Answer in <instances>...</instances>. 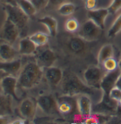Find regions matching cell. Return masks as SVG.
Masks as SVG:
<instances>
[{
  "label": "cell",
  "mask_w": 121,
  "mask_h": 124,
  "mask_svg": "<svg viewBox=\"0 0 121 124\" xmlns=\"http://www.w3.org/2000/svg\"><path fill=\"white\" fill-rule=\"evenodd\" d=\"M4 8L6 13V18L16 24L20 30L26 27L29 17L17 4H5Z\"/></svg>",
  "instance_id": "3"
},
{
  "label": "cell",
  "mask_w": 121,
  "mask_h": 124,
  "mask_svg": "<svg viewBox=\"0 0 121 124\" xmlns=\"http://www.w3.org/2000/svg\"><path fill=\"white\" fill-rule=\"evenodd\" d=\"M0 1L4 4H17L16 0H0Z\"/></svg>",
  "instance_id": "36"
},
{
  "label": "cell",
  "mask_w": 121,
  "mask_h": 124,
  "mask_svg": "<svg viewBox=\"0 0 121 124\" xmlns=\"http://www.w3.org/2000/svg\"><path fill=\"white\" fill-rule=\"evenodd\" d=\"M118 105H119L120 106H121V100L119 101V102H118Z\"/></svg>",
  "instance_id": "41"
},
{
  "label": "cell",
  "mask_w": 121,
  "mask_h": 124,
  "mask_svg": "<svg viewBox=\"0 0 121 124\" xmlns=\"http://www.w3.org/2000/svg\"><path fill=\"white\" fill-rule=\"evenodd\" d=\"M121 30V14L116 18L113 24L109 29L108 32V37L109 38L113 37L116 35Z\"/></svg>",
  "instance_id": "27"
},
{
  "label": "cell",
  "mask_w": 121,
  "mask_h": 124,
  "mask_svg": "<svg viewBox=\"0 0 121 124\" xmlns=\"http://www.w3.org/2000/svg\"><path fill=\"white\" fill-rule=\"evenodd\" d=\"M57 103L58 111L63 116H71L78 110L77 99L74 96L64 95L57 100Z\"/></svg>",
  "instance_id": "7"
},
{
  "label": "cell",
  "mask_w": 121,
  "mask_h": 124,
  "mask_svg": "<svg viewBox=\"0 0 121 124\" xmlns=\"http://www.w3.org/2000/svg\"><path fill=\"white\" fill-rule=\"evenodd\" d=\"M121 75V70L119 68L115 70L108 72L107 74H105L101 83V89L103 90L104 94L109 95L110 90L115 87L117 80Z\"/></svg>",
  "instance_id": "11"
},
{
  "label": "cell",
  "mask_w": 121,
  "mask_h": 124,
  "mask_svg": "<svg viewBox=\"0 0 121 124\" xmlns=\"http://www.w3.org/2000/svg\"><path fill=\"white\" fill-rule=\"evenodd\" d=\"M43 70L46 80L51 86H57L61 83L64 77V72L60 68L51 66Z\"/></svg>",
  "instance_id": "12"
},
{
  "label": "cell",
  "mask_w": 121,
  "mask_h": 124,
  "mask_svg": "<svg viewBox=\"0 0 121 124\" xmlns=\"http://www.w3.org/2000/svg\"><path fill=\"white\" fill-rule=\"evenodd\" d=\"M121 9V0H113L110 6L108 7L109 14H115Z\"/></svg>",
  "instance_id": "30"
},
{
  "label": "cell",
  "mask_w": 121,
  "mask_h": 124,
  "mask_svg": "<svg viewBox=\"0 0 121 124\" xmlns=\"http://www.w3.org/2000/svg\"><path fill=\"white\" fill-rule=\"evenodd\" d=\"M104 75L103 70L98 66L88 68L83 74L86 83L93 88H101V83Z\"/></svg>",
  "instance_id": "5"
},
{
  "label": "cell",
  "mask_w": 121,
  "mask_h": 124,
  "mask_svg": "<svg viewBox=\"0 0 121 124\" xmlns=\"http://www.w3.org/2000/svg\"><path fill=\"white\" fill-rule=\"evenodd\" d=\"M69 0H49L48 7L50 9H58L63 4L68 2Z\"/></svg>",
  "instance_id": "32"
},
{
  "label": "cell",
  "mask_w": 121,
  "mask_h": 124,
  "mask_svg": "<svg viewBox=\"0 0 121 124\" xmlns=\"http://www.w3.org/2000/svg\"><path fill=\"white\" fill-rule=\"evenodd\" d=\"M12 97L0 93V116H6L12 114Z\"/></svg>",
  "instance_id": "19"
},
{
  "label": "cell",
  "mask_w": 121,
  "mask_h": 124,
  "mask_svg": "<svg viewBox=\"0 0 121 124\" xmlns=\"http://www.w3.org/2000/svg\"><path fill=\"white\" fill-rule=\"evenodd\" d=\"M19 32L17 26L6 18L0 32V38L12 45L17 39Z\"/></svg>",
  "instance_id": "8"
},
{
  "label": "cell",
  "mask_w": 121,
  "mask_h": 124,
  "mask_svg": "<svg viewBox=\"0 0 121 124\" xmlns=\"http://www.w3.org/2000/svg\"><path fill=\"white\" fill-rule=\"evenodd\" d=\"M109 96L113 100L117 101L118 103L121 100V90L116 86L112 89L109 93Z\"/></svg>",
  "instance_id": "31"
},
{
  "label": "cell",
  "mask_w": 121,
  "mask_h": 124,
  "mask_svg": "<svg viewBox=\"0 0 121 124\" xmlns=\"http://www.w3.org/2000/svg\"><path fill=\"white\" fill-rule=\"evenodd\" d=\"M61 88L63 95L74 97L81 94L90 95L93 93L91 87L84 83L76 75L71 72H64Z\"/></svg>",
  "instance_id": "1"
},
{
  "label": "cell",
  "mask_w": 121,
  "mask_h": 124,
  "mask_svg": "<svg viewBox=\"0 0 121 124\" xmlns=\"http://www.w3.org/2000/svg\"><path fill=\"white\" fill-rule=\"evenodd\" d=\"M102 28L91 19L85 22L79 29L78 35L85 41L91 42L99 39L101 35Z\"/></svg>",
  "instance_id": "4"
},
{
  "label": "cell",
  "mask_w": 121,
  "mask_h": 124,
  "mask_svg": "<svg viewBox=\"0 0 121 124\" xmlns=\"http://www.w3.org/2000/svg\"><path fill=\"white\" fill-rule=\"evenodd\" d=\"M99 123L100 121H98V118L95 116H91V115L88 117H86V119L83 121V124H96Z\"/></svg>",
  "instance_id": "34"
},
{
  "label": "cell",
  "mask_w": 121,
  "mask_h": 124,
  "mask_svg": "<svg viewBox=\"0 0 121 124\" xmlns=\"http://www.w3.org/2000/svg\"><path fill=\"white\" fill-rule=\"evenodd\" d=\"M43 76L44 70L36 62H28L18 75V86L24 89L33 88L39 84Z\"/></svg>",
  "instance_id": "2"
},
{
  "label": "cell",
  "mask_w": 121,
  "mask_h": 124,
  "mask_svg": "<svg viewBox=\"0 0 121 124\" xmlns=\"http://www.w3.org/2000/svg\"><path fill=\"white\" fill-rule=\"evenodd\" d=\"M65 30L70 33L76 32L80 29V24L77 19L71 17L68 19L65 22Z\"/></svg>",
  "instance_id": "26"
},
{
  "label": "cell",
  "mask_w": 121,
  "mask_h": 124,
  "mask_svg": "<svg viewBox=\"0 0 121 124\" xmlns=\"http://www.w3.org/2000/svg\"><path fill=\"white\" fill-rule=\"evenodd\" d=\"M37 11L42 10L48 7L49 0H30Z\"/></svg>",
  "instance_id": "29"
},
{
  "label": "cell",
  "mask_w": 121,
  "mask_h": 124,
  "mask_svg": "<svg viewBox=\"0 0 121 124\" xmlns=\"http://www.w3.org/2000/svg\"><path fill=\"white\" fill-rule=\"evenodd\" d=\"M76 7L75 4L68 1L61 5L57 9V11L62 16H70L74 13V12L76 11Z\"/></svg>",
  "instance_id": "24"
},
{
  "label": "cell",
  "mask_w": 121,
  "mask_h": 124,
  "mask_svg": "<svg viewBox=\"0 0 121 124\" xmlns=\"http://www.w3.org/2000/svg\"><path fill=\"white\" fill-rule=\"evenodd\" d=\"M85 7L88 11L96 9L98 4V0H85Z\"/></svg>",
  "instance_id": "33"
},
{
  "label": "cell",
  "mask_w": 121,
  "mask_h": 124,
  "mask_svg": "<svg viewBox=\"0 0 121 124\" xmlns=\"http://www.w3.org/2000/svg\"><path fill=\"white\" fill-rule=\"evenodd\" d=\"M25 122H26V121H24V120H17V121H14L12 124H25Z\"/></svg>",
  "instance_id": "39"
},
{
  "label": "cell",
  "mask_w": 121,
  "mask_h": 124,
  "mask_svg": "<svg viewBox=\"0 0 121 124\" xmlns=\"http://www.w3.org/2000/svg\"><path fill=\"white\" fill-rule=\"evenodd\" d=\"M78 111L84 117H88L91 115L92 111V101L89 95L81 94L76 96Z\"/></svg>",
  "instance_id": "14"
},
{
  "label": "cell",
  "mask_w": 121,
  "mask_h": 124,
  "mask_svg": "<svg viewBox=\"0 0 121 124\" xmlns=\"http://www.w3.org/2000/svg\"><path fill=\"white\" fill-rule=\"evenodd\" d=\"M17 87H18L17 77L7 75L4 76L1 80L0 88L2 90V93L6 95L12 97V98L15 99L16 101H19V98L16 93Z\"/></svg>",
  "instance_id": "9"
},
{
  "label": "cell",
  "mask_w": 121,
  "mask_h": 124,
  "mask_svg": "<svg viewBox=\"0 0 121 124\" xmlns=\"http://www.w3.org/2000/svg\"><path fill=\"white\" fill-rule=\"evenodd\" d=\"M118 68L121 69V60L118 62Z\"/></svg>",
  "instance_id": "40"
},
{
  "label": "cell",
  "mask_w": 121,
  "mask_h": 124,
  "mask_svg": "<svg viewBox=\"0 0 121 124\" xmlns=\"http://www.w3.org/2000/svg\"><path fill=\"white\" fill-rule=\"evenodd\" d=\"M56 60V57L55 53L50 49H46L38 54L36 62L40 68L44 69L53 66Z\"/></svg>",
  "instance_id": "15"
},
{
  "label": "cell",
  "mask_w": 121,
  "mask_h": 124,
  "mask_svg": "<svg viewBox=\"0 0 121 124\" xmlns=\"http://www.w3.org/2000/svg\"><path fill=\"white\" fill-rule=\"evenodd\" d=\"M29 38L34 42L37 47H41L45 45L49 40V36L45 33L38 32L31 35Z\"/></svg>",
  "instance_id": "25"
},
{
  "label": "cell",
  "mask_w": 121,
  "mask_h": 124,
  "mask_svg": "<svg viewBox=\"0 0 121 124\" xmlns=\"http://www.w3.org/2000/svg\"><path fill=\"white\" fill-rule=\"evenodd\" d=\"M115 86L121 90V75L120 76V78H118V80H117V83H116Z\"/></svg>",
  "instance_id": "37"
},
{
  "label": "cell",
  "mask_w": 121,
  "mask_h": 124,
  "mask_svg": "<svg viewBox=\"0 0 121 124\" xmlns=\"http://www.w3.org/2000/svg\"><path fill=\"white\" fill-rule=\"evenodd\" d=\"M9 123V120L6 116H0V124H5Z\"/></svg>",
  "instance_id": "35"
},
{
  "label": "cell",
  "mask_w": 121,
  "mask_h": 124,
  "mask_svg": "<svg viewBox=\"0 0 121 124\" xmlns=\"http://www.w3.org/2000/svg\"><path fill=\"white\" fill-rule=\"evenodd\" d=\"M37 46L35 43L29 38L24 37L19 41V53L23 55H30L34 53Z\"/></svg>",
  "instance_id": "18"
},
{
  "label": "cell",
  "mask_w": 121,
  "mask_h": 124,
  "mask_svg": "<svg viewBox=\"0 0 121 124\" xmlns=\"http://www.w3.org/2000/svg\"><path fill=\"white\" fill-rule=\"evenodd\" d=\"M37 106L46 115L53 116L60 113L58 108L57 101L51 95H41L36 100Z\"/></svg>",
  "instance_id": "6"
},
{
  "label": "cell",
  "mask_w": 121,
  "mask_h": 124,
  "mask_svg": "<svg viewBox=\"0 0 121 124\" xmlns=\"http://www.w3.org/2000/svg\"><path fill=\"white\" fill-rule=\"evenodd\" d=\"M6 75H7V74H6L5 72H4V71L2 70H0V83H1V79H2L4 76H6Z\"/></svg>",
  "instance_id": "38"
},
{
  "label": "cell",
  "mask_w": 121,
  "mask_h": 124,
  "mask_svg": "<svg viewBox=\"0 0 121 124\" xmlns=\"http://www.w3.org/2000/svg\"><path fill=\"white\" fill-rule=\"evenodd\" d=\"M16 3L29 17L34 15L37 12L30 0H16Z\"/></svg>",
  "instance_id": "23"
},
{
  "label": "cell",
  "mask_w": 121,
  "mask_h": 124,
  "mask_svg": "<svg viewBox=\"0 0 121 124\" xmlns=\"http://www.w3.org/2000/svg\"><path fill=\"white\" fill-rule=\"evenodd\" d=\"M22 69L21 60L15 59L12 61H0V70L5 72L7 75L18 77Z\"/></svg>",
  "instance_id": "16"
},
{
  "label": "cell",
  "mask_w": 121,
  "mask_h": 124,
  "mask_svg": "<svg viewBox=\"0 0 121 124\" xmlns=\"http://www.w3.org/2000/svg\"><path fill=\"white\" fill-rule=\"evenodd\" d=\"M114 54V49L113 47L110 44H107L103 45L98 54V61L100 65H102L105 60L108 58L113 57Z\"/></svg>",
  "instance_id": "22"
},
{
  "label": "cell",
  "mask_w": 121,
  "mask_h": 124,
  "mask_svg": "<svg viewBox=\"0 0 121 124\" xmlns=\"http://www.w3.org/2000/svg\"><path fill=\"white\" fill-rule=\"evenodd\" d=\"M86 47L84 39L81 37H74L70 39L69 43V49L74 53H82Z\"/></svg>",
  "instance_id": "21"
},
{
  "label": "cell",
  "mask_w": 121,
  "mask_h": 124,
  "mask_svg": "<svg viewBox=\"0 0 121 124\" xmlns=\"http://www.w3.org/2000/svg\"><path fill=\"white\" fill-rule=\"evenodd\" d=\"M38 22L44 24L48 28L50 35L52 37H55L56 35L57 29H58V22L55 18L50 16H46L44 17L39 19Z\"/></svg>",
  "instance_id": "20"
},
{
  "label": "cell",
  "mask_w": 121,
  "mask_h": 124,
  "mask_svg": "<svg viewBox=\"0 0 121 124\" xmlns=\"http://www.w3.org/2000/svg\"><path fill=\"white\" fill-rule=\"evenodd\" d=\"M109 15V11L108 9H96L93 10L88 11V17L89 19L93 21L100 27L104 29L105 21Z\"/></svg>",
  "instance_id": "17"
},
{
  "label": "cell",
  "mask_w": 121,
  "mask_h": 124,
  "mask_svg": "<svg viewBox=\"0 0 121 124\" xmlns=\"http://www.w3.org/2000/svg\"><path fill=\"white\" fill-rule=\"evenodd\" d=\"M102 65L104 70L107 72L113 71L118 68V62L116 60V59L114 58L113 57L105 60L102 63Z\"/></svg>",
  "instance_id": "28"
},
{
  "label": "cell",
  "mask_w": 121,
  "mask_h": 124,
  "mask_svg": "<svg viewBox=\"0 0 121 124\" xmlns=\"http://www.w3.org/2000/svg\"><path fill=\"white\" fill-rule=\"evenodd\" d=\"M37 101L32 98L24 99L19 107V111L21 116L27 121L34 119L37 108Z\"/></svg>",
  "instance_id": "10"
},
{
  "label": "cell",
  "mask_w": 121,
  "mask_h": 124,
  "mask_svg": "<svg viewBox=\"0 0 121 124\" xmlns=\"http://www.w3.org/2000/svg\"><path fill=\"white\" fill-rule=\"evenodd\" d=\"M19 51L15 50L12 45L6 41L0 39V60L1 61H12L17 59Z\"/></svg>",
  "instance_id": "13"
}]
</instances>
